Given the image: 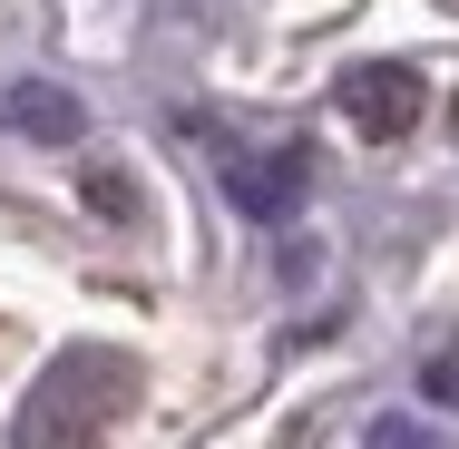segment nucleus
I'll return each instance as SVG.
<instances>
[{
	"instance_id": "7ed1b4c3",
	"label": "nucleus",
	"mask_w": 459,
	"mask_h": 449,
	"mask_svg": "<svg viewBox=\"0 0 459 449\" xmlns=\"http://www.w3.org/2000/svg\"><path fill=\"white\" fill-rule=\"evenodd\" d=\"M333 108H342L362 137L391 147V137H411V127H420L430 89H420V69H411V59H362V69H342V79H333Z\"/></svg>"
},
{
	"instance_id": "423d86ee",
	"label": "nucleus",
	"mask_w": 459,
	"mask_h": 449,
	"mask_svg": "<svg viewBox=\"0 0 459 449\" xmlns=\"http://www.w3.org/2000/svg\"><path fill=\"white\" fill-rule=\"evenodd\" d=\"M420 391H430L440 410H459V342H440V352L420 361Z\"/></svg>"
},
{
	"instance_id": "20e7f679",
	"label": "nucleus",
	"mask_w": 459,
	"mask_h": 449,
	"mask_svg": "<svg viewBox=\"0 0 459 449\" xmlns=\"http://www.w3.org/2000/svg\"><path fill=\"white\" fill-rule=\"evenodd\" d=\"M0 127L30 137V147H79L89 137V108L69 89H49V79H20V89H0Z\"/></svg>"
},
{
	"instance_id": "0eeeda50",
	"label": "nucleus",
	"mask_w": 459,
	"mask_h": 449,
	"mask_svg": "<svg viewBox=\"0 0 459 449\" xmlns=\"http://www.w3.org/2000/svg\"><path fill=\"white\" fill-rule=\"evenodd\" d=\"M371 449H440V440H430L420 420H381V430H371Z\"/></svg>"
},
{
	"instance_id": "f257e3e1",
	"label": "nucleus",
	"mask_w": 459,
	"mask_h": 449,
	"mask_svg": "<svg viewBox=\"0 0 459 449\" xmlns=\"http://www.w3.org/2000/svg\"><path fill=\"white\" fill-rule=\"evenodd\" d=\"M127 401H137V361L108 352V342H79L30 381V401L10 420V449H98L127 420Z\"/></svg>"
},
{
	"instance_id": "39448f33",
	"label": "nucleus",
	"mask_w": 459,
	"mask_h": 449,
	"mask_svg": "<svg viewBox=\"0 0 459 449\" xmlns=\"http://www.w3.org/2000/svg\"><path fill=\"white\" fill-rule=\"evenodd\" d=\"M89 205L108 215V225H137V195H127V177H117V167H98V177H89Z\"/></svg>"
},
{
	"instance_id": "f03ea898",
	"label": "nucleus",
	"mask_w": 459,
	"mask_h": 449,
	"mask_svg": "<svg viewBox=\"0 0 459 449\" xmlns=\"http://www.w3.org/2000/svg\"><path fill=\"white\" fill-rule=\"evenodd\" d=\"M313 186V147L303 137H264V147H225V205L255 215V225H283Z\"/></svg>"
}]
</instances>
